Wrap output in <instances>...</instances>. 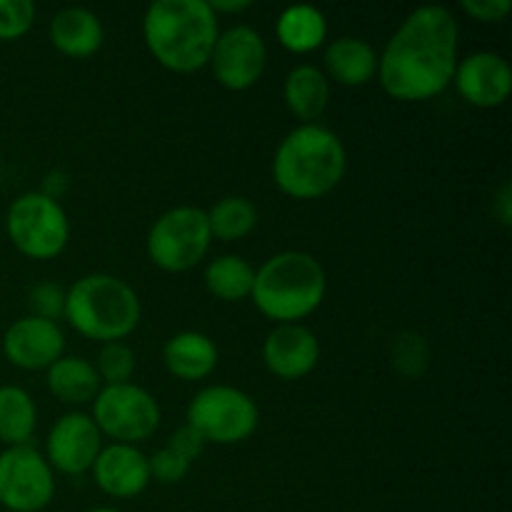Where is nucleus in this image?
Instances as JSON below:
<instances>
[{
    "mask_svg": "<svg viewBox=\"0 0 512 512\" xmlns=\"http://www.w3.org/2000/svg\"><path fill=\"white\" fill-rule=\"evenodd\" d=\"M460 25L445 5H420L378 53V83L400 103H425L453 85Z\"/></svg>",
    "mask_w": 512,
    "mask_h": 512,
    "instance_id": "obj_1",
    "label": "nucleus"
},
{
    "mask_svg": "<svg viewBox=\"0 0 512 512\" xmlns=\"http://www.w3.org/2000/svg\"><path fill=\"white\" fill-rule=\"evenodd\" d=\"M218 35V15L208 0H155L143 15L145 48L165 70L180 75L210 63Z\"/></svg>",
    "mask_w": 512,
    "mask_h": 512,
    "instance_id": "obj_2",
    "label": "nucleus"
},
{
    "mask_svg": "<svg viewBox=\"0 0 512 512\" xmlns=\"http://www.w3.org/2000/svg\"><path fill=\"white\" fill-rule=\"evenodd\" d=\"M348 153L338 135L320 123L298 125L280 140L273 158V180L293 200H320L345 178Z\"/></svg>",
    "mask_w": 512,
    "mask_h": 512,
    "instance_id": "obj_3",
    "label": "nucleus"
},
{
    "mask_svg": "<svg viewBox=\"0 0 512 512\" xmlns=\"http://www.w3.org/2000/svg\"><path fill=\"white\" fill-rule=\"evenodd\" d=\"M328 275L315 255L283 250L255 270L253 298L260 315L278 325L300 323L323 305Z\"/></svg>",
    "mask_w": 512,
    "mask_h": 512,
    "instance_id": "obj_4",
    "label": "nucleus"
},
{
    "mask_svg": "<svg viewBox=\"0 0 512 512\" xmlns=\"http://www.w3.org/2000/svg\"><path fill=\"white\" fill-rule=\"evenodd\" d=\"M143 305L133 285L110 273L83 275L65 290V318L75 333L98 343H120L135 333Z\"/></svg>",
    "mask_w": 512,
    "mask_h": 512,
    "instance_id": "obj_5",
    "label": "nucleus"
},
{
    "mask_svg": "<svg viewBox=\"0 0 512 512\" xmlns=\"http://www.w3.org/2000/svg\"><path fill=\"white\" fill-rule=\"evenodd\" d=\"M5 233L13 248L25 258L53 260L68 248L70 220L58 200L30 190L10 203Z\"/></svg>",
    "mask_w": 512,
    "mask_h": 512,
    "instance_id": "obj_6",
    "label": "nucleus"
},
{
    "mask_svg": "<svg viewBox=\"0 0 512 512\" xmlns=\"http://www.w3.org/2000/svg\"><path fill=\"white\" fill-rule=\"evenodd\" d=\"M213 235L203 208L178 205L160 215L148 233V258L165 273H188L208 255Z\"/></svg>",
    "mask_w": 512,
    "mask_h": 512,
    "instance_id": "obj_7",
    "label": "nucleus"
},
{
    "mask_svg": "<svg viewBox=\"0 0 512 512\" xmlns=\"http://www.w3.org/2000/svg\"><path fill=\"white\" fill-rule=\"evenodd\" d=\"M185 423L203 435L205 443L238 445L258 430V403L233 385H208L190 400Z\"/></svg>",
    "mask_w": 512,
    "mask_h": 512,
    "instance_id": "obj_8",
    "label": "nucleus"
},
{
    "mask_svg": "<svg viewBox=\"0 0 512 512\" xmlns=\"http://www.w3.org/2000/svg\"><path fill=\"white\" fill-rule=\"evenodd\" d=\"M90 418L98 425L100 435H108L113 443L138 445L153 438L163 413L153 393L135 383H125L103 385L98 398L93 400Z\"/></svg>",
    "mask_w": 512,
    "mask_h": 512,
    "instance_id": "obj_9",
    "label": "nucleus"
},
{
    "mask_svg": "<svg viewBox=\"0 0 512 512\" xmlns=\"http://www.w3.org/2000/svg\"><path fill=\"white\" fill-rule=\"evenodd\" d=\"M55 473L33 445L0 453V505L10 512H40L53 503Z\"/></svg>",
    "mask_w": 512,
    "mask_h": 512,
    "instance_id": "obj_10",
    "label": "nucleus"
},
{
    "mask_svg": "<svg viewBox=\"0 0 512 512\" xmlns=\"http://www.w3.org/2000/svg\"><path fill=\"white\" fill-rule=\"evenodd\" d=\"M213 78L225 90L243 93L253 88L265 73L268 65V48L263 35L250 25H233L218 35L213 55H210Z\"/></svg>",
    "mask_w": 512,
    "mask_h": 512,
    "instance_id": "obj_11",
    "label": "nucleus"
},
{
    "mask_svg": "<svg viewBox=\"0 0 512 512\" xmlns=\"http://www.w3.org/2000/svg\"><path fill=\"white\" fill-rule=\"evenodd\" d=\"M103 450V435L88 413H65L45 440V460L53 473L85 475Z\"/></svg>",
    "mask_w": 512,
    "mask_h": 512,
    "instance_id": "obj_12",
    "label": "nucleus"
},
{
    "mask_svg": "<svg viewBox=\"0 0 512 512\" xmlns=\"http://www.w3.org/2000/svg\"><path fill=\"white\" fill-rule=\"evenodd\" d=\"M460 98L473 108L493 110L508 103L512 93V68L493 50H478L458 60L453 78Z\"/></svg>",
    "mask_w": 512,
    "mask_h": 512,
    "instance_id": "obj_13",
    "label": "nucleus"
},
{
    "mask_svg": "<svg viewBox=\"0 0 512 512\" xmlns=\"http://www.w3.org/2000/svg\"><path fill=\"white\" fill-rule=\"evenodd\" d=\"M65 335L58 323L25 315L8 325L3 335V355L20 370H48L63 358Z\"/></svg>",
    "mask_w": 512,
    "mask_h": 512,
    "instance_id": "obj_14",
    "label": "nucleus"
},
{
    "mask_svg": "<svg viewBox=\"0 0 512 512\" xmlns=\"http://www.w3.org/2000/svg\"><path fill=\"white\" fill-rule=\"evenodd\" d=\"M263 363L280 380H300L320 363V340L300 323L275 325L263 343Z\"/></svg>",
    "mask_w": 512,
    "mask_h": 512,
    "instance_id": "obj_15",
    "label": "nucleus"
},
{
    "mask_svg": "<svg viewBox=\"0 0 512 512\" xmlns=\"http://www.w3.org/2000/svg\"><path fill=\"white\" fill-rule=\"evenodd\" d=\"M93 478L105 495L118 500L138 498L153 480L148 455L135 445L123 443L103 445L93 465Z\"/></svg>",
    "mask_w": 512,
    "mask_h": 512,
    "instance_id": "obj_16",
    "label": "nucleus"
},
{
    "mask_svg": "<svg viewBox=\"0 0 512 512\" xmlns=\"http://www.w3.org/2000/svg\"><path fill=\"white\" fill-rule=\"evenodd\" d=\"M320 70L330 83L343 88H363L378 78V50L368 40L343 35L325 48Z\"/></svg>",
    "mask_w": 512,
    "mask_h": 512,
    "instance_id": "obj_17",
    "label": "nucleus"
},
{
    "mask_svg": "<svg viewBox=\"0 0 512 512\" xmlns=\"http://www.w3.org/2000/svg\"><path fill=\"white\" fill-rule=\"evenodd\" d=\"M105 30L98 15L88 8L70 5L55 13L50 23V43L60 55L73 60L93 58L103 48Z\"/></svg>",
    "mask_w": 512,
    "mask_h": 512,
    "instance_id": "obj_18",
    "label": "nucleus"
},
{
    "mask_svg": "<svg viewBox=\"0 0 512 512\" xmlns=\"http://www.w3.org/2000/svg\"><path fill=\"white\" fill-rule=\"evenodd\" d=\"M163 363L170 375L185 383L205 380L218 368V345L210 335L183 330L163 345Z\"/></svg>",
    "mask_w": 512,
    "mask_h": 512,
    "instance_id": "obj_19",
    "label": "nucleus"
},
{
    "mask_svg": "<svg viewBox=\"0 0 512 512\" xmlns=\"http://www.w3.org/2000/svg\"><path fill=\"white\" fill-rule=\"evenodd\" d=\"M330 80L318 65L303 63L288 73L283 83L285 108L300 120V125L318 123L330 105Z\"/></svg>",
    "mask_w": 512,
    "mask_h": 512,
    "instance_id": "obj_20",
    "label": "nucleus"
},
{
    "mask_svg": "<svg viewBox=\"0 0 512 512\" xmlns=\"http://www.w3.org/2000/svg\"><path fill=\"white\" fill-rule=\"evenodd\" d=\"M48 390L65 405H88L98 398L100 383L95 365L80 355H63L45 370Z\"/></svg>",
    "mask_w": 512,
    "mask_h": 512,
    "instance_id": "obj_21",
    "label": "nucleus"
},
{
    "mask_svg": "<svg viewBox=\"0 0 512 512\" xmlns=\"http://www.w3.org/2000/svg\"><path fill=\"white\" fill-rule=\"evenodd\" d=\"M275 35L280 45L295 55L313 53L328 40V20L315 5H290L278 15Z\"/></svg>",
    "mask_w": 512,
    "mask_h": 512,
    "instance_id": "obj_22",
    "label": "nucleus"
},
{
    "mask_svg": "<svg viewBox=\"0 0 512 512\" xmlns=\"http://www.w3.org/2000/svg\"><path fill=\"white\" fill-rule=\"evenodd\" d=\"M38 425V408L28 390L18 385L0 388V443L8 448L30 445V438Z\"/></svg>",
    "mask_w": 512,
    "mask_h": 512,
    "instance_id": "obj_23",
    "label": "nucleus"
},
{
    "mask_svg": "<svg viewBox=\"0 0 512 512\" xmlns=\"http://www.w3.org/2000/svg\"><path fill=\"white\" fill-rule=\"evenodd\" d=\"M205 288L225 303H240L253 293L255 268L240 255H220L205 265Z\"/></svg>",
    "mask_w": 512,
    "mask_h": 512,
    "instance_id": "obj_24",
    "label": "nucleus"
},
{
    "mask_svg": "<svg viewBox=\"0 0 512 512\" xmlns=\"http://www.w3.org/2000/svg\"><path fill=\"white\" fill-rule=\"evenodd\" d=\"M210 235L223 243L248 238L258 225V208L245 195H225L210 210H205Z\"/></svg>",
    "mask_w": 512,
    "mask_h": 512,
    "instance_id": "obj_25",
    "label": "nucleus"
},
{
    "mask_svg": "<svg viewBox=\"0 0 512 512\" xmlns=\"http://www.w3.org/2000/svg\"><path fill=\"white\" fill-rule=\"evenodd\" d=\"M390 363L398 370L403 378L418 380L423 378L425 370L430 365V345L420 333L405 330V333L395 335L393 345H390Z\"/></svg>",
    "mask_w": 512,
    "mask_h": 512,
    "instance_id": "obj_26",
    "label": "nucleus"
},
{
    "mask_svg": "<svg viewBox=\"0 0 512 512\" xmlns=\"http://www.w3.org/2000/svg\"><path fill=\"white\" fill-rule=\"evenodd\" d=\"M95 373L103 385H125L135 373V350L125 340L105 343L95 360Z\"/></svg>",
    "mask_w": 512,
    "mask_h": 512,
    "instance_id": "obj_27",
    "label": "nucleus"
},
{
    "mask_svg": "<svg viewBox=\"0 0 512 512\" xmlns=\"http://www.w3.org/2000/svg\"><path fill=\"white\" fill-rule=\"evenodd\" d=\"M35 3L30 0H0V40H18L33 28Z\"/></svg>",
    "mask_w": 512,
    "mask_h": 512,
    "instance_id": "obj_28",
    "label": "nucleus"
},
{
    "mask_svg": "<svg viewBox=\"0 0 512 512\" xmlns=\"http://www.w3.org/2000/svg\"><path fill=\"white\" fill-rule=\"evenodd\" d=\"M28 305L35 318L50 320V323H58L65 318V290L58 283H38L30 288L28 293Z\"/></svg>",
    "mask_w": 512,
    "mask_h": 512,
    "instance_id": "obj_29",
    "label": "nucleus"
},
{
    "mask_svg": "<svg viewBox=\"0 0 512 512\" xmlns=\"http://www.w3.org/2000/svg\"><path fill=\"white\" fill-rule=\"evenodd\" d=\"M148 465H150V478L158 480V483L163 485H175V483H183V480L188 478L190 465L193 463L180 458L178 453H173V450L165 445V448L155 450V453L150 455Z\"/></svg>",
    "mask_w": 512,
    "mask_h": 512,
    "instance_id": "obj_30",
    "label": "nucleus"
},
{
    "mask_svg": "<svg viewBox=\"0 0 512 512\" xmlns=\"http://www.w3.org/2000/svg\"><path fill=\"white\" fill-rule=\"evenodd\" d=\"M460 10L478 23H503L512 10L510 0H463Z\"/></svg>",
    "mask_w": 512,
    "mask_h": 512,
    "instance_id": "obj_31",
    "label": "nucleus"
},
{
    "mask_svg": "<svg viewBox=\"0 0 512 512\" xmlns=\"http://www.w3.org/2000/svg\"><path fill=\"white\" fill-rule=\"evenodd\" d=\"M205 445L208 443L203 440V435H200L195 428H190L188 423L180 425V428L168 438V448L173 450V453H178L180 458L188 460V463H193L195 458H200Z\"/></svg>",
    "mask_w": 512,
    "mask_h": 512,
    "instance_id": "obj_32",
    "label": "nucleus"
},
{
    "mask_svg": "<svg viewBox=\"0 0 512 512\" xmlns=\"http://www.w3.org/2000/svg\"><path fill=\"white\" fill-rule=\"evenodd\" d=\"M68 190H70L68 173H63V170H50V173L43 178V188H40L38 193L48 195V198L58 200V203H60V198H63Z\"/></svg>",
    "mask_w": 512,
    "mask_h": 512,
    "instance_id": "obj_33",
    "label": "nucleus"
},
{
    "mask_svg": "<svg viewBox=\"0 0 512 512\" xmlns=\"http://www.w3.org/2000/svg\"><path fill=\"white\" fill-rule=\"evenodd\" d=\"M495 215H498V220L505 225V228H510V223H512V188H510V183H505L503 188H500L498 198H495Z\"/></svg>",
    "mask_w": 512,
    "mask_h": 512,
    "instance_id": "obj_34",
    "label": "nucleus"
},
{
    "mask_svg": "<svg viewBox=\"0 0 512 512\" xmlns=\"http://www.w3.org/2000/svg\"><path fill=\"white\" fill-rule=\"evenodd\" d=\"M210 10H213L215 15L220 13H245V10L253 8V3L250 0H208Z\"/></svg>",
    "mask_w": 512,
    "mask_h": 512,
    "instance_id": "obj_35",
    "label": "nucleus"
},
{
    "mask_svg": "<svg viewBox=\"0 0 512 512\" xmlns=\"http://www.w3.org/2000/svg\"><path fill=\"white\" fill-rule=\"evenodd\" d=\"M85 512H120V510H115V508H93V510H85Z\"/></svg>",
    "mask_w": 512,
    "mask_h": 512,
    "instance_id": "obj_36",
    "label": "nucleus"
}]
</instances>
